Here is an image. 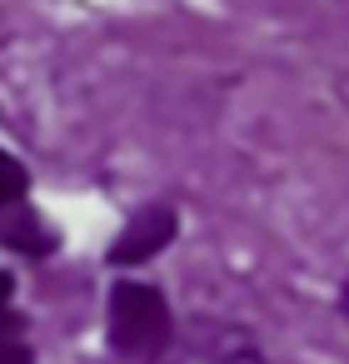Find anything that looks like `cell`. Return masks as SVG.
I'll return each instance as SVG.
<instances>
[{
    "label": "cell",
    "instance_id": "cell-6",
    "mask_svg": "<svg viewBox=\"0 0 349 364\" xmlns=\"http://www.w3.org/2000/svg\"><path fill=\"white\" fill-rule=\"evenodd\" d=\"M0 334H26V319L16 309V274L0 269Z\"/></svg>",
    "mask_w": 349,
    "mask_h": 364
},
{
    "label": "cell",
    "instance_id": "cell-1",
    "mask_svg": "<svg viewBox=\"0 0 349 364\" xmlns=\"http://www.w3.org/2000/svg\"><path fill=\"white\" fill-rule=\"evenodd\" d=\"M170 334H175V309H170L165 289L120 274L105 294V344H110V354L150 364L170 344Z\"/></svg>",
    "mask_w": 349,
    "mask_h": 364
},
{
    "label": "cell",
    "instance_id": "cell-3",
    "mask_svg": "<svg viewBox=\"0 0 349 364\" xmlns=\"http://www.w3.org/2000/svg\"><path fill=\"white\" fill-rule=\"evenodd\" d=\"M175 235H180V210H175V205H165V200H155V205H140V210L125 220V230L110 240V250H105V264H115V269L150 264L155 255H165V250L175 245Z\"/></svg>",
    "mask_w": 349,
    "mask_h": 364
},
{
    "label": "cell",
    "instance_id": "cell-8",
    "mask_svg": "<svg viewBox=\"0 0 349 364\" xmlns=\"http://www.w3.org/2000/svg\"><path fill=\"white\" fill-rule=\"evenodd\" d=\"M334 309H339V319H344V324H349V279H344V284H339V294H334Z\"/></svg>",
    "mask_w": 349,
    "mask_h": 364
},
{
    "label": "cell",
    "instance_id": "cell-2",
    "mask_svg": "<svg viewBox=\"0 0 349 364\" xmlns=\"http://www.w3.org/2000/svg\"><path fill=\"white\" fill-rule=\"evenodd\" d=\"M150 364H269V354L254 329L220 314H190V319H175L170 344Z\"/></svg>",
    "mask_w": 349,
    "mask_h": 364
},
{
    "label": "cell",
    "instance_id": "cell-5",
    "mask_svg": "<svg viewBox=\"0 0 349 364\" xmlns=\"http://www.w3.org/2000/svg\"><path fill=\"white\" fill-rule=\"evenodd\" d=\"M26 195H31V170L11 150H0V210L26 205Z\"/></svg>",
    "mask_w": 349,
    "mask_h": 364
},
{
    "label": "cell",
    "instance_id": "cell-7",
    "mask_svg": "<svg viewBox=\"0 0 349 364\" xmlns=\"http://www.w3.org/2000/svg\"><path fill=\"white\" fill-rule=\"evenodd\" d=\"M0 364H36V349L26 334H0Z\"/></svg>",
    "mask_w": 349,
    "mask_h": 364
},
{
    "label": "cell",
    "instance_id": "cell-4",
    "mask_svg": "<svg viewBox=\"0 0 349 364\" xmlns=\"http://www.w3.org/2000/svg\"><path fill=\"white\" fill-rule=\"evenodd\" d=\"M0 245L16 250V255H26V259H41V255H50L60 240H55V230H50V225L31 210V200H26V205L0 210Z\"/></svg>",
    "mask_w": 349,
    "mask_h": 364
}]
</instances>
